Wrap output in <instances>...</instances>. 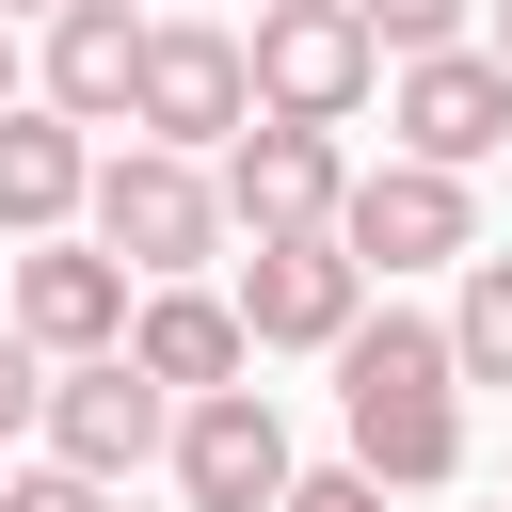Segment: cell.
Listing matches in <instances>:
<instances>
[{
	"mask_svg": "<svg viewBox=\"0 0 512 512\" xmlns=\"http://www.w3.org/2000/svg\"><path fill=\"white\" fill-rule=\"evenodd\" d=\"M336 432H352V464L384 480V496H448L464 480V352H448V320H352V352H336Z\"/></svg>",
	"mask_w": 512,
	"mask_h": 512,
	"instance_id": "1",
	"label": "cell"
},
{
	"mask_svg": "<svg viewBox=\"0 0 512 512\" xmlns=\"http://www.w3.org/2000/svg\"><path fill=\"white\" fill-rule=\"evenodd\" d=\"M384 128H400V160L480 176V160L512 144V64H496V48H432V64H400V80H384Z\"/></svg>",
	"mask_w": 512,
	"mask_h": 512,
	"instance_id": "9",
	"label": "cell"
},
{
	"mask_svg": "<svg viewBox=\"0 0 512 512\" xmlns=\"http://www.w3.org/2000/svg\"><path fill=\"white\" fill-rule=\"evenodd\" d=\"M0 320L48 352V368H96V352H128V320H144V288L96 256V240H32L16 256V288H0Z\"/></svg>",
	"mask_w": 512,
	"mask_h": 512,
	"instance_id": "7",
	"label": "cell"
},
{
	"mask_svg": "<svg viewBox=\"0 0 512 512\" xmlns=\"http://www.w3.org/2000/svg\"><path fill=\"white\" fill-rule=\"evenodd\" d=\"M0 112H32V96H16V16H0Z\"/></svg>",
	"mask_w": 512,
	"mask_h": 512,
	"instance_id": "20",
	"label": "cell"
},
{
	"mask_svg": "<svg viewBox=\"0 0 512 512\" xmlns=\"http://www.w3.org/2000/svg\"><path fill=\"white\" fill-rule=\"evenodd\" d=\"M288 512H384V480H368V464H304V480H288Z\"/></svg>",
	"mask_w": 512,
	"mask_h": 512,
	"instance_id": "18",
	"label": "cell"
},
{
	"mask_svg": "<svg viewBox=\"0 0 512 512\" xmlns=\"http://www.w3.org/2000/svg\"><path fill=\"white\" fill-rule=\"evenodd\" d=\"M0 512H112L96 480H64V464H32V480H0Z\"/></svg>",
	"mask_w": 512,
	"mask_h": 512,
	"instance_id": "19",
	"label": "cell"
},
{
	"mask_svg": "<svg viewBox=\"0 0 512 512\" xmlns=\"http://www.w3.org/2000/svg\"><path fill=\"white\" fill-rule=\"evenodd\" d=\"M336 208H352V160L320 128H240L224 144V224L240 240H336Z\"/></svg>",
	"mask_w": 512,
	"mask_h": 512,
	"instance_id": "11",
	"label": "cell"
},
{
	"mask_svg": "<svg viewBox=\"0 0 512 512\" xmlns=\"http://www.w3.org/2000/svg\"><path fill=\"white\" fill-rule=\"evenodd\" d=\"M336 256H352L368 288H384V272H448V256H480V192L432 176V160H368L352 208H336Z\"/></svg>",
	"mask_w": 512,
	"mask_h": 512,
	"instance_id": "5",
	"label": "cell"
},
{
	"mask_svg": "<svg viewBox=\"0 0 512 512\" xmlns=\"http://www.w3.org/2000/svg\"><path fill=\"white\" fill-rule=\"evenodd\" d=\"M496 32H512V0H496ZM496 64H512V48H496Z\"/></svg>",
	"mask_w": 512,
	"mask_h": 512,
	"instance_id": "22",
	"label": "cell"
},
{
	"mask_svg": "<svg viewBox=\"0 0 512 512\" xmlns=\"http://www.w3.org/2000/svg\"><path fill=\"white\" fill-rule=\"evenodd\" d=\"M256 16H272V0H256Z\"/></svg>",
	"mask_w": 512,
	"mask_h": 512,
	"instance_id": "23",
	"label": "cell"
},
{
	"mask_svg": "<svg viewBox=\"0 0 512 512\" xmlns=\"http://www.w3.org/2000/svg\"><path fill=\"white\" fill-rule=\"evenodd\" d=\"M288 416L272 384H224V400H176V496L192 512H288Z\"/></svg>",
	"mask_w": 512,
	"mask_h": 512,
	"instance_id": "8",
	"label": "cell"
},
{
	"mask_svg": "<svg viewBox=\"0 0 512 512\" xmlns=\"http://www.w3.org/2000/svg\"><path fill=\"white\" fill-rule=\"evenodd\" d=\"M240 48H256V128H320V144H336V128L368 112V80H384V48H368L352 0H272Z\"/></svg>",
	"mask_w": 512,
	"mask_h": 512,
	"instance_id": "3",
	"label": "cell"
},
{
	"mask_svg": "<svg viewBox=\"0 0 512 512\" xmlns=\"http://www.w3.org/2000/svg\"><path fill=\"white\" fill-rule=\"evenodd\" d=\"M240 128H256V48H240L224 16H160V32H144V112H128V144L208 160V144H240Z\"/></svg>",
	"mask_w": 512,
	"mask_h": 512,
	"instance_id": "4",
	"label": "cell"
},
{
	"mask_svg": "<svg viewBox=\"0 0 512 512\" xmlns=\"http://www.w3.org/2000/svg\"><path fill=\"white\" fill-rule=\"evenodd\" d=\"M48 384H64V368H48V352L0 320V448H16V432H48Z\"/></svg>",
	"mask_w": 512,
	"mask_h": 512,
	"instance_id": "17",
	"label": "cell"
},
{
	"mask_svg": "<svg viewBox=\"0 0 512 512\" xmlns=\"http://www.w3.org/2000/svg\"><path fill=\"white\" fill-rule=\"evenodd\" d=\"M144 32L160 16H128V0H64L48 16V112L64 128H128L144 112Z\"/></svg>",
	"mask_w": 512,
	"mask_h": 512,
	"instance_id": "12",
	"label": "cell"
},
{
	"mask_svg": "<svg viewBox=\"0 0 512 512\" xmlns=\"http://www.w3.org/2000/svg\"><path fill=\"white\" fill-rule=\"evenodd\" d=\"M352 16H368V48H384V64H432V48H464V16H480V0H352Z\"/></svg>",
	"mask_w": 512,
	"mask_h": 512,
	"instance_id": "16",
	"label": "cell"
},
{
	"mask_svg": "<svg viewBox=\"0 0 512 512\" xmlns=\"http://www.w3.org/2000/svg\"><path fill=\"white\" fill-rule=\"evenodd\" d=\"M80 208H96V144L32 96V112H0V240L32 256V240H80Z\"/></svg>",
	"mask_w": 512,
	"mask_h": 512,
	"instance_id": "13",
	"label": "cell"
},
{
	"mask_svg": "<svg viewBox=\"0 0 512 512\" xmlns=\"http://www.w3.org/2000/svg\"><path fill=\"white\" fill-rule=\"evenodd\" d=\"M224 304H240V336H256V352H352V320H368V272H352L336 240H256Z\"/></svg>",
	"mask_w": 512,
	"mask_h": 512,
	"instance_id": "10",
	"label": "cell"
},
{
	"mask_svg": "<svg viewBox=\"0 0 512 512\" xmlns=\"http://www.w3.org/2000/svg\"><path fill=\"white\" fill-rule=\"evenodd\" d=\"M96 256L128 272V288H192L240 224H224V176L208 160H176V144H128V160H96Z\"/></svg>",
	"mask_w": 512,
	"mask_h": 512,
	"instance_id": "2",
	"label": "cell"
},
{
	"mask_svg": "<svg viewBox=\"0 0 512 512\" xmlns=\"http://www.w3.org/2000/svg\"><path fill=\"white\" fill-rule=\"evenodd\" d=\"M0 16H64V0H0Z\"/></svg>",
	"mask_w": 512,
	"mask_h": 512,
	"instance_id": "21",
	"label": "cell"
},
{
	"mask_svg": "<svg viewBox=\"0 0 512 512\" xmlns=\"http://www.w3.org/2000/svg\"><path fill=\"white\" fill-rule=\"evenodd\" d=\"M48 464H64V480H96V496H128L144 464H176V400H160L128 352H96V368H64V384H48Z\"/></svg>",
	"mask_w": 512,
	"mask_h": 512,
	"instance_id": "6",
	"label": "cell"
},
{
	"mask_svg": "<svg viewBox=\"0 0 512 512\" xmlns=\"http://www.w3.org/2000/svg\"><path fill=\"white\" fill-rule=\"evenodd\" d=\"M128 368H144L160 400H224V384L256 368V336H240V304H224V288H144V320H128Z\"/></svg>",
	"mask_w": 512,
	"mask_h": 512,
	"instance_id": "14",
	"label": "cell"
},
{
	"mask_svg": "<svg viewBox=\"0 0 512 512\" xmlns=\"http://www.w3.org/2000/svg\"><path fill=\"white\" fill-rule=\"evenodd\" d=\"M448 352H464V384H512V256H464V304H448Z\"/></svg>",
	"mask_w": 512,
	"mask_h": 512,
	"instance_id": "15",
	"label": "cell"
}]
</instances>
